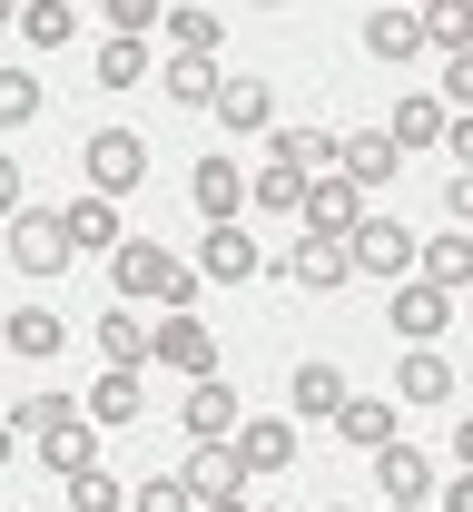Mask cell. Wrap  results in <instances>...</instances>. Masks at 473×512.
Returning a JSON list of instances; mask_svg holds the SVG:
<instances>
[{"instance_id":"cell-14","label":"cell","mask_w":473,"mask_h":512,"mask_svg":"<svg viewBox=\"0 0 473 512\" xmlns=\"http://www.w3.org/2000/svg\"><path fill=\"white\" fill-rule=\"evenodd\" d=\"M375 493H385V512L424 503V493H434V463H424L414 444H375Z\"/></svg>"},{"instance_id":"cell-20","label":"cell","mask_w":473,"mask_h":512,"mask_svg":"<svg viewBox=\"0 0 473 512\" xmlns=\"http://www.w3.org/2000/svg\"><path fill=\"white\" fill-rule=\"evenodd\" d=\"M286 178H336V128H276V158Z\"/></svg>"},{"instance_id":"cell-26","label":"cell","mask_w":473,"mask_h":512,"mask_svg":"<svg viewBox=\"0 0 473 512\" xmlns=\"http://www.w3.org/2000/svg\"><path fill=\"white\" fill-rule=\"evenodd\" d=\"M336 434H345V444H365V453L395 444V404H385V394H345V404H336Z\"/></svg>"},{"instance_id":"cell-10","label":"cell","mask_w":473,"mask_h":512,"mask_svg":"<svg viewBox=\"0 0 473 512\" xmlns=\"http://www.w3.org/2000/svg\"><path fill=\"white\" fill-rule=\"evenodd\" d=\"M10 266H20V276H60V266H69V247H60V217L20 207V217H10Z\"/></svg>"},{"instance_id":"cell-21","label":"cell","mask_w":473,"mask_h":512,"mask_svg":"<svg viewBox=\"0 0 473 512\" xmlns=\"http://www.w3.org/2000/svg\"><path fill=\"white\" fill-rule=\"evenodd\" d=\"M365 50H375V60H414V50H424V10H405V0L365 10Z\"/></svg>"},{"instance_id":"cell-4","label":"cell","mask_w":473,"mask_h":512,"mask_svg":"<svg viewBox=\"0 0 473 512\" xmlns=\"http://www.w3.org/2000/svg\"><path fill=\"white\" fill-rule=\"evenodd\" d=\"M148 365H168V375L207 384V375H217V335H207L198 316H158V335H148Z\"/></svg>"},{"instance_id":"cell-9","label":"cell","mask_w":473,"mask_h":512,"mask_svg":"<svg viewBox=\"0 0 473 512\" xmlns=\"http://www.w3.org/2000/svg\"><path fill=\"white\" fill-rule=\"evenodd\" d=\"M444 325H454V296L424 286V276H405V286H395V335H405V345H444Z\"/></svg>"},{"instance_id":"cell-32","label":"cell","mask_w":473,"mask_h":512,"mask_svg":"<svg viewBox=\"0 0 473 512\" xmlns=\"http://www.w3.org/2000/svg\"><path fill=\"white\" fill-rule=\"evenodd\" d=\"M148 79V40H99V89H138Z\"/></svg>"},{"instance_id":"cell-42","label":"cell","mask_w":473,"mask_h":512,"mask_svg":"<svg viewBox=\"0 0 473 512\" xmlns=\"http://www.w3.org/2000/svg\"><path fill=\"white\" fill-rule=\"evenodd\" d=\"M198 512H247V493H237V503H198Z\"/></svg>"},{"instance_id":"cell-17","label":"cell","mask_w":473,"mask_h":512,"mask_svg":"<svg viewBox=\"0 0 473 512\" xmlns=\"http://www.w3.org/2000/svg\"><path fill=\"white\" fill-rule=\"evenodd\" d=\"M178 483H188L198 503H237V493H247V463H237V444H198V463H188Z\"/></svg>"},{"instance_id":"cell-23","label":"cell","mask_w":473,"mask_h":512,"mask_svg":"<svg viewBox=\"0 0 473 512\" xmlns=\"http://www.w3.org/2000/svg\"><path fill=\"white\" fill-rule=\"evenodd\" d=\"M0 345L40 365V355H60V345H69V325L50 316V306H10V316H0Z\"/></svg>"},{"instance_id":"cell-16","label":"cell","mask_w":473,"mask_h":512,"mask_svg":"<svg viewBox=\"0 0 473 512\" xmlns=\"http://www.w3.org/2000/svg\"><path fill=\"white\" fill-rule=\"evenodd\" d=\"M89 345L109 355V375H148V325H138L129 306H109V316L89 325Z\"/></svg>"},{"instance_id":"cell-33","label":"cell","mask_w":473,"mask_h":512,"mask_svg":"<svg viewBox=\"0 0 473 512\" xmlns=\"http://www.w3.org/2000/svg\"><path fill=\"white\" fill-rule=\"evenodd\" d=\"M60 424H79V394H30L10 414V434H60Z\"/></svg>"},{"instance_id":"cell-6","label":"cell","mask_w":473,"mask_h":512,"mask_svg":"<svg viewBox=\"0 0 473 512\" xmlns=\"http://www.w3.org/2000/svg\"><path fill=\"white\" fill-rule=\"evenodd\" d=\"M119 237H129V227H119V197H69L60 207V247L69 256H109Z\"/></svg>"},{"instance_id":"cell-35","label":"cell","mask_w":473,"mask_h":512,"mask_svg":"<svg viewBox=\"0 0 473 512\" xmlns=\"http://www.w3.org/2000/svg\"><path fill=\"white\" fill-rule=\"evenodd\" d=\"M296 197H306V178H286V168H257L247 178V207H267V217H296Z\"/></svg>"},{"instance_id":"cell-8","label":"cell","mask_w":473,"mask_h":512,"mask_svg":"<svg viewBox=\"0 0 473 512\" xmlns=\"http://www.w3.org/2000/svg\"><path fill=\"white\" fill-rule=\"evenodd\" d=\"M296 217H306V237H355V217H365V197L345 188V178H306V197H296Z\"/></svg>"},{"instance_id":"cell-3","label":"cell","mask_w":473,"mask_h":512,"mask_svg":"<svg viewBox=\"0 0 473 512\" xmlns=\"http://www.w3.org/2000/svg\"><path fill=\"white\" fill-rule=\"evenodd\" d=\"M79 168H89V197H129L138 178H148V138H138V128H89Z\"/></svg>"},{"instance_id":"cell-19","label":"cell","mask_w":473,"mask_h":512,"mask_svg":"<svg viewBox=\"0 0 473 512\" xmlns=\"http://www.w3.org/2000/svg\"><path fill=\"white\" fill-rule=\"evenodd\" d=\"M395 394L405 404H454V355H434V345L395 355Z\"/></svg>"},{"instance_id":"cell-18","label":"cell","mask_w":473,"mask_h":512,"mask_svg":"<svg viewBox=\"0 0 473 512\" xmlns=\"http://www.w3.org/2000/svg\"><path fill=\"white\" fill-rule=\"evenodd\" d=\"M414 276L444 286V296H464V286H473V237H464V227H444L434 247H414Z\"/></svg>"},{"instance_id":"cell-31","label":"cell","mask_w":473,"mask_h":512,"mask_svg":"<svg viewBox=\"0 0 473 512\" xmlns=\"http://www.w3.org/2000/svg\"><path fill=\"white\" fill-rule=\"evenodd\" d=\"M10 30H20V40H40V50H60V40H79V10H69V0H30Z\"/></svg>"},{"instance_id":"cell-38","label":"cell","mask_w":473,"mask_h":512,"mask_svg":"<svg viewBox=\"0 0 473 512\" xmlns=\"http://www.w3.org/2000/svg\"><path fill=\"white\" fill-rule=\"evenodd\" d=\"M119 503H129V493H119L99 463H89V473H69V512H119Z\"/></svg>"},{"instance_id":"cell-43","label":"cell","mask_w":473,"mask_h":512,"mask_svg":"<svg viewBox=\"0 0 473 512\" xmlns=\"http://www.w3.org/2000/svg\"><path fill=\"white\" fill-rule=\"evenodd\" d=\"M0 463H10V414H0Z\"/></svg>"},{"instance_id":"cell-36","label":"cell","mask_w":473,"mask_h":512,"mask_svg":"<svg viewBox=\"0 0 473 512\" xmlns=\"http://www.w3.org/2000/svg\"><path fill=\"white\" fill-rule=\"evenodd\" d=\"M434 40H444L454 60H473V20L454 10V0H434V10H424V50H434Z\"/></svg>"},{"instance_id":"cell-28","label":"cell","mask_w":473,"mask_h":512,"mask_svg":"<svg viewBox=\"0 0 473 512\" xmlns=\"http://www.w3.org/2000/svg\"><path fill=\"white\" fill-rule=\"evenodd\" d=\"M158 30L178 40V60H217V40H227V20H217V10H158Z\"/></svg>"},{"instance_id":"cell-46","label":"cell","mask_w":473,"mask_h":512,"mask_svg":"<svg viewBox=\"0 0 473 512\" xmlns=\"http://www.w3.org/2000/svg\"><path fill=\"white\" fill-rule=\"evenodd\" d=\"M326 512H345V503H326Z\"/></svg>"},{"instance_id":"cell-27","label":"cell","mask_w":473,"mask_h":512,"mask_svg":"<svg viewBox=\"0 0 473 512\" xmlns=\"http://www.w3.org/2000/svg\"><path fill=\"white\" fill-rule=\"evenodd\" d=\"M79 414H89V424H138L148 394H138V375H99L89 394H79Z\"/></svg>"},{"instance_id":"cell-12","label":"cell","mask_w":473,"mask_h":512,"mask_svg":"<svg viewBox=\"0 0 473 512\" xmlns=\"http://www.w3.org/2000/svg\"><path fill=\"white\" fill-rule=\"evenodd\" d=\"M207 119H227L237 138H257V128H276V89H267V79H217Z\"/></svg>"},{"instance_id":"cell-2","label":"cell","mask_w":473,"mask_h":512,"mask_svg":"<svg viewBox=\"0 0 473 512\" xmlns=\"http://www.w3.org/2000/svg\"><path fill=\"white\" fill-rule=\"evenodd\" d=\"M414 247H424V237H414L405 217L365 207V217H355V237H345V276H395V286H405V276H414Z\"/></svg>"},{"instance_id":"cell-34","label":"cell","mask_w":473,"mask_h":512,"mask_svg":"<svg viewBox=\"0 0 473 512\" xmlns=\"http://www.w3.org/2000/svg\"><path fill=\"white\" fill-rule=\"evenodd\" d=\"M119 512H198V493H188L178 473H148V483H138V493H129Z\"/></svg>"},{"instance_id":"cell-41","label":"cell","mask_w":473,"mask_h":512,"mask_svg":"<svg viewBox=\"0 0 473 512\" xmlns=\"http://www.w3.org/2000/svg\"><path fill=\"white\" fill-rule=\"evenodd\" d=\"M20 197H30V178H20V168H10V158H0V227H10V217H20Z\"/></svg>"},{"instance_id":"cell-40","label":"cell","mask_w":473,"mask_h":512,"mask_svg":"<svg viewBox=\"0 0 473 512\" xmlns=\"http://www.w3.org/2000/svg\"><path fill=\"white\" fill-rule=\"evenodd\" d=\"M434 99H444V119H454V109H473V60L444 69V89H434Z\"/></svg>"},{"instance_id":"cell-29","label":"cell","mask_w":473,"mask_h":512,"mask_svg":"<svg viewBox=\"0 0 473 512\" xmlns=\"http://www.w3.org/2000/svg\"><path fill=\"white\" fill-rule=\"evenodd\" d=\"M40 453H50V473H89V463H99V424H89V414H79V424H60V434H40Z\"/></svg>"},{"instance_id":"cell-25","label":"cell","mask_w":473,"mask_h":512,"mask_svg":"<svg viewBox=\"0 0 473 512\" xmlns=\"http://www.w3.org/2000/svg\"><path fill=\"white\" fill-rule=\"evenodd\" d=\"M444 99H395V119H385V138H395V158H405V148H444Z\"/></svg>"},{"instance_id":"cell-1","label":"cell","mask_w":473,"mask_h":512,"mask_svg":"<svg viewBox=\"0 0 473 512\" xmlns=\"http://www.w3.org/2000/svg\"><path fill=\"white\" fill-rule=\"evenodd\" d=\"M109 286H119V306H158V316H188V306H198V266H188V256H168L158 247V237H119V247H109Z\"/></svg>"},{"instance_id":"cell-5","label":"cell","mask_w":473,"mask_h":512,"mask_svg":"<svg viewBox=\"0 0 473 512\" xmlns=\"http://www.w3.org/2000/svg\"><path fill=\"white\" fill-rule=\"evenodd\" d=\"M395 168H405V158H395V138H385V128H355V138H336V178H345L355 197L395 188Z\"/></svg>"},{"instance_id":"cell-45","label":"cell","mask_w":473,"mask_h":512,"mask_svg":"<svg viewBox=\"0 0 473 512\" xmlns=\"http://www.w3.org/2000/svg\"><path fill=\"white\" fill-rule=\"evenodd\" d=\"M395 512H424V503H395Z\"/></svg>"},{"instance_id":"cell-7","label":"cell","mask_w":473,"mask_h":512,"mask_svg":"<svg viewBox=\"0 0 473 512\" xmlns=\"http://www.w3.org/2000/svg\"><path fill=\"white\" fill-rule=\"evenodd\" d=\"M188 207H198L207 227H237V207H247V178H237V158H198V168H188Z\"/></svg>"},{"instance_id":"cell-13","label":"cell","mask_w":473,"mask_h":512,"mask_svg":"<svg viewBox=\"0 0 473 512\" xmlns=\"http://www.w3.org/2000/svg\"><path fill=\"white\" fill-rule=\"evenodd\" d=\"M286 404H296V424H336V404H345V375L326 365V355H306V365L286 375Z\"/></svg>"},{"instance_id":"cell-39","label":"cell","mask_w":473,"mask_h":512,"mask_svg":"<svg viewBox=\"0 0 473 512\" xmlns=\"http://www.w3.org/2000/svg\"><path fill=\"white\" fill-rule=\"evenodd\" d=\"M109 30H119V40H148V30H158V0H109Z\"/></svg>"},{"instance_id":"cell-22","label":"cell","mask_w":473,"mask_h":512,"mask_svg":"<svg viewBox=\"0 0 473 512\" xmlns=\"http://www.w3.org/2000/svg\"><path fill=\"white\" fill-rule=\"evenodd\" d=\"M178 424H188L198 444H227V434H237L247 414H237V394H227V384L207 375V384H188V414H178Z\"/></svg>"},{"instance_id":"cell-44","label":"cell","mask_w":473,"mask_h":512,"mask_svg":"<svg viewBox=\"0 0 473 512\" xmlns=\"http://www.w3.org/2000/svg\"><path fill=\"white\" fill-rule=\"evenodd\" d=\"M10 20H20V10H10V0H0V30H10Z\"/></svg>"},{"instance_id":"cell-15","label":"cell","mask_w":473,"mask_h":512,"mask_svg":"<svg viewBox=\"0 0 473 512\" xmlns=\"http://www.w3.org/2000/svg\"><path fill=\"white\" fill-rule=\"evenodd\" d=\"M267 256H257V237L247 227H207V247H198V276H217V286H247Z\"/></svg>"},{"instance_id":"cell-37","label":"cell","mask_w":473,"mask_h":512,"mask_svg":"<svg viewBox=\"0 0 473 512\" xmlns=\"http://www.w3.org/2000/svg\"><path fill=\"white\" fill-rule=\"evenodd\" d=\"M20 119H40V79L30 69H0V128H20Z\"/></svg>"},{"instance_id":"cell-30","label":"cell","mask_w":473,"mask_h":512,"mask_svg":"<svg viewBox=\"0 0 473 512\" xmlns=\"http://www.w3.org/2000/svg\"><path fill=\"white\" fill-rule=\"evenodd\" d=\"M217 79H227L217 60H168V69H158V89H168L178 109H207V99H217Z\"/></svg>"},{"instance_id":"cell-11","label":"cell","mask_w":473,"mask_h":512,"mask_svg":"<svg viewBox=\"0 0 473 512\" xmlns=\"http://www.w3.org/2000/svg\"><path fill=\"white\" fill-rule=\"evenodd\" d=\"M227 444H237V463H247V473H286V463H296V424H286V414H247Z\"/></svg>"},{"instance_id":"cell-24","label":"cell","mask_w":473,"mask_h":512,"mask_svg":"<svg viewBox=\"0 0 473 512\" xmlns=\"http://www.w3.org/2000/svg\"><path fill=\"white\" fill-rule=\"evenodd\" d=\"M286 276H296L306 296H326V286H345V247L336 237H296V247H286Z\"/></svg>"}]
</instances>
